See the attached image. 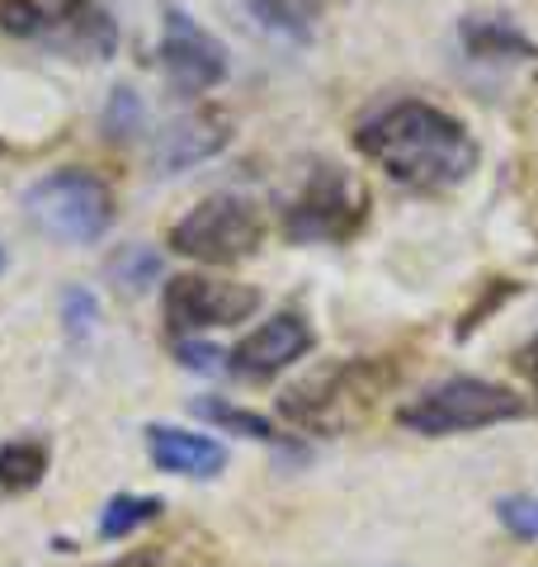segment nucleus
I'll use <instances>...</instances> for the list:
<instances>
[{
    "label": "nucleus",
    "mask_w": 538,
    "mask_h": 567,
    "mask_svg": "<svg viewBox=\"0 0 538 567\" xmlns=\"http://www.w3.org/2000/svg\"><path fill=\"white\" fill-rule=\"evenodd\" d=\"M397 383V364L387 360H340L293 383L279 398V412L289 416L298 431L312 435H345L354 425L373 416V406L387 388Z\"/></svg>",
    "instance_id": "nucleus-2"
},
{
    "label": "nucleus",
    "mask_w": 538,
    "mask_h": 567,
    "mask_svg": "<svg viewBox=\"0 0 538 567\" xmlns=\"http://www.w3.org/2000/svg\"><path fill=\"white\" fill-rule=\"evenodd\" d=\"M161 511H166V502H161V496L123 492V496H114V502L100 511V539H128V535H137L142 525L161 520Z\"/></svg>",
    "instance_id": "nucleus-15"
},
{
    "label": "nucleus",
    "mask_w": 538,
    "mask_h": 567,
    "mask_svg": "<svg viewBox=\"0 0 538 567\" xmlns=\"http://www.w3.org/2000/svg\"><path fill=\"white\" fill-rule=\"evenodd\" d=\"M48 473V445L43 440H10L0 445V492L6 496H20L33 492Z\"/></svg>",
    "instance_id": "nucleus-14"
},
{
    "label": "nucleus",
    "mask_w": 538,
    "mask_h": 567,
    "mask_svg": "<svg viewBox=\"0 0 538 567\" xmlns=\"http://www.w3.org/2000/svg\"><path fill=\"white\" fill-rule=\"evenodd\" d=\"M312 327L302 312H275L269 322H260L250 336H241L237 350L227 354L231 360V374L246 379V383H269L275 374H283L289 364H298L302 354L312 350Z\"/></svg>",
    "instance_id": "nucleus-10"
},
{
    "label": "nucleus",
    "mask_w": 538,
    "mask_h": 567,
    "mask_svg": "<svg viewBox=\"0 0 538 567\" xmlns=\"http://www.w3.org/2000/svg\"><path fill=\"white\" fill-rule=\"evenodd\" d=\"M0 270H6V246H0Z\"/></svg>",
    "instance_id": "nucleus-25"
},
{
    "label": "nucleus",
    "mask_w": 538,
    "mask_h": 567,
    "mask_svg": "<svg viewBox=\"0 0 538 567\" xmlns=\"http://www.w3.org/2000/svg\"><path fill=\"white\" fill-rule=\"evenodd\" d=\"M24 208L39 223V233L71 246H90L114 227V189L85 166H62L43 181H33Z\"/></svg>",
    "instance_id": "nucleus-4"
},
{
    "label": "nucleus",
    "mask_w": 538,
    "mask_h": 567,
    "mask_svg": "<svg viewBox=\"0 0 538 567\" xmlns=\"http://www.w3.org/2000/svg\"><path fill=\"white\" fill-rule=\"evenodd\" d=\"M331 6H340V0H256V14H260L269 29L293 33V39H308L312 24H317Z\"/></svg>",
    "instance_id": "nucleus-17"
},
{
    "label": "nucleus",
    "mask_w": 538,
    "mask_h": 567,
    "mask_svg": "<svg viewBox=\"0 0 538 567\" xmlns=\"http://www.w3.org/2000/svg\"><path fill=\"white\" fill-rule=\"evenodd\" d=\"M0 33L71 62H110L118 20L104 0H0Z\"/></svg>",
    "instance_id": "nucleus-3"
},
{
    "label": "nucleus",
    "mask_w": 538,
    "mask_h": 567,
    "mask_svg": "<svg viewBox=\"0 0 538 567\" xmlns=\"http://www.w3.org/2000/svg\"><path fill=\"white\" fill-rule=\"evenodd\" d=\"M354 147L379 166L387 181L421 194L458 189L482 162L477 137L454 114L425 100H392L379 104L354 128Z\"/></svg>",
    "instance_id": "nucleus-1"
},
{
    "label": "nucleus",
    "mask_w": 538,
    "mask_h": 567,
    "mask_svg": "<svg viewBox=\"0 0 538 567\" xmlns=\"http://www.w3.org/2000/svg\"><path fill=\"white\" fill-rule=\"evenodd\" d=\"M95 322H100V303H95V293L81 289V284H71V289H62V327L71 341H90L95 336Z\"/></svg>",
    "instance_id": "nucleus-20"
},
{
    "label": "nucleus",
    "mask_w": 538,
    "mask_h": 567,
    "mask_svg": "<svg viewBox=\"0 0 538 567\" xmlns=\"http://www.w3.org/2000/svg\"><path fill=\"white\" fill-rule=\"evenodd\" d=\"M231 142V118L218 110H194L185 118H175L166 133L156 137V152H152V166L156 175H179L199 162H213L223 147Z\"/></svg>",
    "instance_id": "nucleus-11"
},
{
    "label": "nucleus",
    "mask_w": 538,
    "mask_h": 567,
    "mask_svg": "<svg viewBox=\"0 0 538 567\" xmlns=\"http://www.w3.org/2000/svg\"><path fill=\"white\" fill-rule=\"evenodd\" d=\"M110 279L118 284V289L142 293L147 284H156V279H161V256L152 251V246H142V241L123 246V251L110 260Z\"/></svg>",
    "instance_id": "nucleus-18"
},
{
    "label": "nucleus",
    "mask_w": 538,
    "mask_h": 567,
    "mask_svg": "<svg viewBox=\"0 0 538 567\" xmlns=\"http://www.w3.org/2000/svg\"><path fill=\"white\" fill-rule=\"evenodd\" d=\"M515 369H519V374H525V379H529V388H534V398H538V336H534V341H529L525 350H519V354H515Z\"/></svg>",
    "instance_id": "nucleus-24"
},
{
    "label": "nucleus",
    "mask_w": 538,
    "mask_h": 567,
    "mask_svg": "<svg viewBox=\"0 0 538 567\" xmlns=\"http://www.w3.org/2000/svg\"><path fill=\"white\" fill-rule=\"evenodd\" d=\"M156 58L179 95H208L213 85L227 81V48L185 6H175V0L166 6V20H161Z\"/></svg>",
    "instance_id": "nucleus-9"
},
{
    "label": "nucleus",
    "mask_w": 538,
    "mask_h": 567,
    "mask_svg": "<svg viewBox=\"0 0 538 567\" xmlns=\"http://www.w3.org/2000/svg\"><path fill=\"white\" fill-rule=\"evenodd\" d=\"M194 416H204V421H213V425H223V431H231V435L265 440V445H275V440H279L275 421L260 416V412H246V406L227 402V398H199V402H194Z\"/></svg>",
    "instance_id": "nucleus-16"
},
{
    "label": "nucleus",
    "mask_w": 538,
    "mask_h": 567,
    "mask_svg": "<svg viewBox=\"0 0 538 567\" xmlns=\"http://www.w3.org/2000/svg\"><path fill=\"white\" fill-rule=\"evenodd\" d=\"M496 516H500V525H506L510 535H519V539H538V492L500 496V502H496Z\"/></svg>",
    "instance_id": "nucleus-21"
},
{
    "label": "nucleus",
    "mask_w": 538,
    "mask_h": 567,
    "mask_svg": "<svg viewBox=\"0 0 538 567\" xmlns=\"http://www.w3.org/2000/svg\"><path fill=\"white\" fill-rule=\"evenodd\" d=\"M175 350H179V360H185L189 369H218V360H223L213 346H194V341H179Z\"/></svg>",
    "instance_id": "nucleus-23"
},
{
    "label": "nucleus",
    "mask_w": 538,
    "mask_h": 567,
    "mask_svg": "<svg viewBox=\"0 0 538 567\" xmlns=\"http://www.w3.org/2000/svg\"><path fill=\"white\" fill-rule=\"evenodd\" d=\"M95 567H166V554H161V544H147V548H128V554L95 563Z\"/></svg>",
    "instance_id": "nucleus-22"
},
{
    "label": "nucleus",
    "mask_w": 538,
    "mask_h": 567,
    "mask_svg": "<svg viewBox=\"0 0 538 567\" xmlns=\"http://www.w3.org/2000/svg\"><path fill=\"white\" fill-rule=\"evenodd\" d=\"M525 416V398L506 383L492 379H444L411 398L397 421L416 435H458V431H482V425H500Z\"/></svg>",
    "instance_id": "nucleus-5"
},
{
    "label": "nucleus",
    "mask_w": 538,
    "mask_h": 567,
    "mask_svg": "<svg viewBox=\"0 0 538 567\" xmlns=\"http://www.w3.org/2000/svg\"><path fill=\"white\" fill-rule=\"evenodd\" d=\"M142 128H147V104H142L137 91L118 85V91L110 95V104H104V137H110V142H128Z\"/></svg>",
    "instance_id": "nucleus-19"
},
{
    "label": "nucleus",
    "mask_w": 538,
    "mask_h": 567,
    "mask_svg": "<svg viewBox=\"0 0 538 567\" xmlns=\"http://www.w3.org/2000/svg\"><path fill=\"white\" fill-rule=\"evenodd\" d=\"M147 454L161 473L179 477H218L227 468V450L213 435L179 431V425H147Z\"/></svg>",
    "instance_id": "nucleus-12"
},
{
    "label": "nucleus",
    "mask_w": 538,
    "mask_h": 567,
    "mask_svg": "<svg viewBox=\"0 0 538 567\" xmlns=\"http://www.w3.org/2000/svg\"><path fill=\"white\" fill-rule=\"evenodd\" d=\"M369 223V194L340 166H317L302 194L283 213V233L293 241H350Z\"/></svg>",
    "instance_id": "nucleus-7"
},
{
    "label": "nucleus",
    "mask_w": 538,
    "mask_h": 567,
    "mask_svg": "<svg viewBox=\"0 0 538 567\" xmlns=\"http://www.w3.org/2000/svg\"><path fill=\"white\" fill-rule=\"evenodd\" d=\"M260 308V289L237 279H213V275H175L161 293V317L175 336L213 331V327H237Z\"/></svg>",
    "instance_id": "nucleus-8"
},
{
    "label": "nucleus",
    "mask_w": 538,
    "mask_h": 567,
    "mask_svg": "<svg viewBox=\"0 0 538 567\" xmlns=\"http://www.w3.org/2000/svg\"><path fill=\"white\" fill-rule=\"evenodd\" d=\"M458 39L468 48V58L477 62H534L538 58L529 33H519L510 20H496V14H468Z\"/></svg>",
    "instance_id": "nucleus-13"
},
{
    "label": "nucleus",
    "mask_w": 538,
    "mask_h": 567,
    "mask_svg": "<svg viewBox=\"0 0 538 567\" xmlns=\"http://www.w3.org/2000/svg\"><path fill=\"white\" fill-rule=\"evenodd\" d=\"M260 241H265V218L241 194H213V199L194 204L170 227V251L204 265H237L256 256Z\"/></svg>",
    "instance_id": "nucleus-6"
}]
</instances>
